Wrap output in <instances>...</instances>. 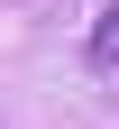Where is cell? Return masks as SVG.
I'll return each instance as SVG.
<instances>
[{"label":"cell","mask_w":119,"mask_h":129,"mask_svg":"<svg viewBox=\"0 0 119 129\" xmlns=\"http://www.w3.org/2000/svg\"><path fill=\"white\" fill-rule=\"evenodd\" d=\"M82 74H92V92H119V0L92 19V37H82Z\"/></svg>","instance_id":"cell-1"}]
</instances>
